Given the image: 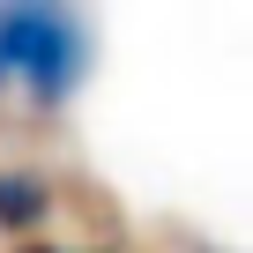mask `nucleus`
<instances>
[{"instance_id": "f257e3e1", "label": "nucleus", "mask_w": 253, "mask_h": 253, "mask_svg": "<svg viewBox=\"0 0 253 253\" xmlns=\"http://www.w3.org/2000/svg\"><path fill=\"white\" fill-rule=\"evenodd\" d=\"M89 75V23L75 0H0V82L30 104H67Z\"/></svg>"}, {"instance_id": "f03ea898", "label": "nucleus", "mask_w": 253, "mask_h": 253, "mask_svg": "<svg viewBox=\"0 0 253 253\" xmlns=\"http://www.w3.org/2000/svg\"><path fill=\"white\" fill-rule=\"evenodd\" d=\"M52 216V186L38 171H0V231H38Z\"/></svg>"}, {"instance_id": "7ed1b4c3", "label": "nucleus", "mask_w": 253, "mask_h": 253, "mask_svg": "<svg viewBox=\"0 0 253 253\" xmlns=\"http://www.w3.org/2000/svg\"><path fill=\"white\" fill-rule=\"evenodd\" d=\"M30 253H52V246H30Z\"/></svg>"}]
</instances>
